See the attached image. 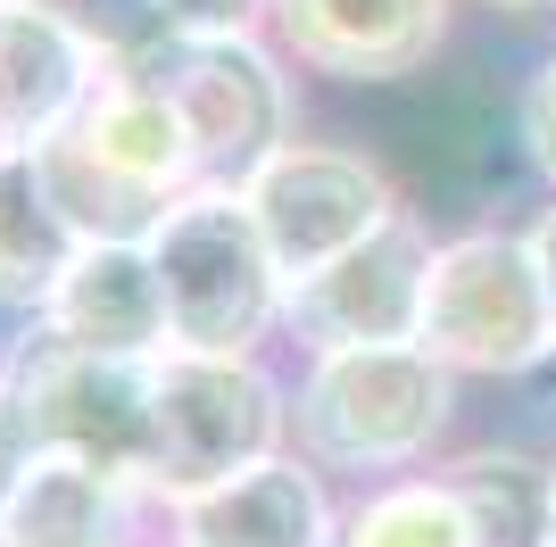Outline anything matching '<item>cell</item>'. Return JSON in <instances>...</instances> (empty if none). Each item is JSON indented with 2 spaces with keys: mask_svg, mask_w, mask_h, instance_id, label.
I'll use <instances>...</instances> for the list:
<instances>
[{
  "mask_svg": "<svg viewBox=\"0 0 556 547\" xmlns=\"http://www.w3.org/2000/svg\"><path fill=\"white\" fill-rule=\"evenodd\" d=\"M465 9H490V17H515V25H532V17H556V0H465Z\"/></svg>",
  "mask_w": 556,
  "mask_h": 547,
  "instance_id": "24",
  "label": "cell"
},
{
  "mask_svg": "<svg viewBox=\"0 0 556 547\" xmlns=\"http://www.w3.org/2000/svg\"><path fill=\"white\" fill-rule=\"evenodd\" d=\"M465 382L432 348H307L291 357V448L341 489L441 465Z\"/></svg>",
  "mask_w": 556,
  "mask_h": 547,
  "instance_id": "1",
  "label": "cell"
},
{
  "mask_svg": "<svg viewBox=\"0 0 556 547\" xmlns=\"http://www.w3.org/2000/svg\"><path fill=\"white\" fill-rule=\"evenodd\" d=\"M548 473H556V448H548Z\"/></svg>",
  "mask_w": 556,
  "mask_h": 547,
  "instance_id": "25",
  "label": "cell"
},
{
  "mask_svg": "<svg viewBox=\"0 0 556 547\" xmlns=\"http://www.w3.org/2000/svg\"><path fill=\"white\" fill-rule=\"evenodd\" d=\"M9 547H141L159 539V498L141 481L84 465V456H34L17 498L0 506Z\"/></svg>",
  "mask_w": 556,
  "mask_h": 547,
  "instance_id": "12",
  "label": "cell"
},
{
  "mask_svg": "<svg viewBox=\"0 0 556 547\" xmlns=\"http://www.w3.org/2000/svg\"><path fill=\"white\" fill-rule=\"evenodd\" d=\"M141 547H159V539H141Z\"/></svg>",
  "mask_w": 556,
  "mask_h": 547,
  "instance_id": "27",
  "label": "cell"
},
{
  "mask_svg": "<svg viewBox=\"0 0 556 547\" xmlns=\"http://www.w3.org/2000/svg\"><path fill=\"white\" fill-rule=\"evenodd\" d=\"M159 547H166V539H159Z\"/></svg>",
  "mask_w": 556,
  "mask_h": 547,
  "instance_id": "28",
  "label": "cell"
},
{
  "mask_svg": "<svg viewBox=\"0 0 556 547\" xmlns=\"http://www.w3.org/2000/svg\"><path fill=\"white\" fill-rule=\"evenodd\" d=\"M166 547H332L341 539V481L316 473L300 448L241 465V473L184 489L159 506Z\"/></svg>",
  "mask_w": 556,
  "mask_h": 547,
  "instance_id": "10",
  "label": "cell"
},
{
  "mask_svg": "<svg viewBox=\"0 0 556 547\" xmlns=\"http://www.w3.org/2000/svg\"><path fill=\"white\" fill-rule=\"evenodd\" d=\"M416 348H432L457 382H523V373H548L556 365V307H548V282H540L532 232L490 225V216L441 232Z\"/></svg>",
  "mask_w": 556,
  "mask_h": 547,
  "instance_id": "3",
  "label": "cell"
},
{
  "mask_svg": "<svg viewBox=\"0 0 556 547\" xmlns=\"http://www.w3.org/2000/svg\"><path fill=\"white\" fill-rule=\"evenodd\" d=\"M515 141H523V166L556 191V50L515 91Z\"/></svg>",
  "mask_w": 556,
  "mask_h": 547,
  "instance_id": "20",
  "label": "cell"
},
{
  "mask_svg": "<svg viewBox=\"0 0 556 547\" xmlns=\"http://www.w3.org/2000/svg\"><path fill=\"white\" fill-rule=\"evenodd\" d=\"M241 200H250L282 274H316L325 257L357 250L374 225H391L407 207V191L382 166V150L341 141V133H300L241 182Z\"/></svg>",
  "mask_w": 556,
  "mask_h": 547,
  "instance_id": "8",
  "label": "cell"
},
{
  "mask_svg": "<svg viewBox=\"0 0 556 547\" xmlns=\"http://www.w3.org/2000/svg\"><path fill=\"white\" fill-rule=\"evenodd\" d=\"M34 323H50L75 348H100V357H159L166 291H159V266H150V241H84Z\"/></svg>",
  "mask_w": 556,
  "mask_h": 547,
  "instance_id": "13",
  "label": "cell"
},
{
  "mask_svg": "<svg viewBox=\"0 0 556 547\" xmlns=\"http://www.w3.org/2000/svg\"><path fill=\"white\" fill-rule=\"evenodd\" d=\"M109 59V67H159V50L175 42L159 17V0H42Z\"/></svg>",
  "mask_w": 556,
  "mask_h": 547,
  "instance_id": "19",
  "label": "cell"
},
{
  "mask_svg": "<svg viewBox=\"0 0 556 547\" xmlns=\"http://www.w3.org/2000/svg\"><path fill=\"white\" fill-rule=\"evenodd\" d=\"M332 547H482V539L465 523L457 489L424 465V473H391V481L349 489L341 498V539Z\"/></svg>",
  "mask_w": 556,
  "mask_h": 547,
  "instance_id": "17",
  "label": "cell"
},
{
  "mask_svg": "<svg viewBox=\"0 0 556 547\" xmlns=\"http://www.w3.org/2000/svg\"><path fill=\"white\" fill-rule=\"evenodd\" d=\"M548 547H556V539H548Z\"/></svg>",
  "mask_w": 556,
  "mask_h": 547,
  "instance_id": "29",
  "label": "cell"
},
{
  "mask_svg": "<svg viewBox=\"0 0 556 547\" xmlns=\"http://www.w3.org/2000/svg\"><path fill=\"white\" fill-rule=\"evenodd\" d=\"M175 42H216V34H266L275 0H159Z\"/></svg>",
  "mask_w": 556,
  "mask_h": 547,
  "instance_id": "21",
  "label": "cell"
},
{
  "mask_svg": "<svg viewBox=\"0 0 556 547\" xmlns=\"http://www.w3.org/2000/svg\"><path fill=\"white\" fill-rule=\"evenodd\" d=\"M34 456H42V432H34L25 398L9 390V373H0V506L17 498V481L34 473Z\"/></svg>",
  "mask_w": 556,
  "mask_h": 547,
  "instance_id": "22",
  "label": "cell"
},
{
  "mask_svg": "<svg viewBox=\"0 0 556 547\" xmlns=\"http://www.w3.org/2000/svg\"><path fill=\"white\" fill-rule=\"evenodd\" d=\"M0 547H9V531H0Z\"/></svg>",
  "mask_w": 556,
  "mask_h": 547,
  "instance_id": "26",
  "label": "cell"
},
{
  "mask_svg": "<svg viewBox=\"0 0 556 547\" xmlns=\"http://www.w3.org/2000/svg\"><path fill=\"white\" fill-rule=\"evenodd\" d=\"M0 373L25 398L50 456H84V465H109L150 489V448H159L150 357H100V348L59 341L50 323H9Z\"/></svg>",
  "mask_w": 556,
  "mask_h": 547,
  "instance_id": "6",
  "label": "cell"
},
{
  "mask_svg": "<svg viewBox=\"0 0 556 547\" xmlns=\"http://www.w3.org/2000/svg\"><path fill=\"white\" fill-rule=\"evenodd\" d=\"M109 59L42 0H0V150H42L100 91Z\"/></svg>",
  "mask_w": 556,
  "mask_h": 547,
  "instance_id": "11",
  "label": "cell"
},
{
  "mask_svg": "<svg viewBox=\"0 0 556 547\" xmlns=\"http://www.w3.org/2000/svg\"><path fill=\"white\" fill-rule=\"evenodd\" d=\"M523 232H532L540 282H548V307H556V191H548V207H540V216H532V225H523Z\"/></svg>",
  "mask_w": 556,
  "mask_h": 547,
  "instance_id": "23",
  "label": "cell"
},
{
  "mask_svg": "<svg viewBox=\"0 0 556 547\" xmlns=\"http://www.w3.org/2000/svg\"><path fill=\"white\" fill-rule=\"evenodd\" d=\"M432 473L457 489L482 547H548L556 539V473L540 448H523V440H465Z\"/></svg>",
  "mask_w": 556,
  "mask_h": 547,
  "instance_id": "15",
  "label": "cell"
},
{
  "mask_svg": "<svg viewBox=\"0 0 556 547\" xmlns=\"http://www.w3.org/2000/svg\"><path fill=\"white\" fill-rule=\"evenodd\" d=\"M184 116L200 182H250L282 141L307 125V75L282 59L275 34H216V42H166L150 67Z\"/></svg>",
  "mask_w": 556,
  "mask_h": 547,
  "instance_id": "5",
  "label": "cell"
},
{
  "mask_svg": "<svg viewBox=\"0 0 556 547\" xmlns=\"http://www.w3.org/2000/svg\"><path fill=\"white\" fill-rule=\"evenodd\" d=\"M150 498H184L208 481L266 465L291 448V365L282 357H200V348H159L150 357Z\"/></svg>",
  "mask_w": 556,
  "mask_h": 547,
  "instance_id": "4",
  "label": "cell"
},
{
  "mask_svg": "<svg viewBox=\"0 0 556 547\" xmlns=\"http://www.w3.org/2000/svg\"><path fill=\"white\" fill-rule=\"evenodd\" d=\"M84 250L59 200L42 191L34 150H0V323H34L59 291L67 257Z\"/></svg>",
  "mask_w": 556,
  "mask_h": 547,
  "instance_id": "16",
  "label": "cell"
},
{
  "mask_svg": "<svg viewBox=\"0 0 556 547\" xmlns=\"http://www.w3.org/2000/svg\"><path fill=\"white\" fill-rule=\"evenodd\" d=\"M457 0H275L282 59L307 84L332 91H391L432 75V59L448 50Z\"/></svg>",
  "mask_w": 556,
  "mask_h": 547,
  "instance_id": "9",
  "label": "cell"
},
{
  "mask_svg": "<svg viewBox=\"0 0 556 547\" xmlns=\"http://www.w3.org/2000/svg\"><path fill=\"white\" fill-rule=\"evenodd\" d=\"M67 141L84 158H100L109 175H125L150 200H184L200 182V150H191L184 116L166 100V84L150 67H109L100 91L84 100V116L67 125Z\"/></svg>",
  "mask_w": 556,
  "mask_h": 547,
  "instance_id": "14",
  "label": "cell"
},
{
  "mask_svg": "<svg viewBox=\"0 0 556 547\" xmlns=\"http://www.w3.org/2000/svg\"><path fill=\"white\" fill-rule=\"evenodd\" d=\"M432 257H441V225L407 200L357 250L325 257L316 274H291L282 348L307 357V348H399V341H416L424 291H432Z\"/></svg>",
  "mask_w": 556,
  "mask_h": 547,
  "instance_id": "7",
  "label": "cell"
},
{
  "mask_svg": "<svg viewBox=\"0 0 556 547\" xmlns=\"http://www.w3.org/2000/svg\"><path fill=\"white\" fill-rule=\"evenodd\" d=\"M150 266L166 291V348L200 357H275L291 274L275 266L241 182H191L150 232Z\"/></svg>",
  "mask_w": 556,
  "mask_h": 547,
  "instance_id": "2",
  "label": "cell"
},
{
  "mask_svg": "<svg viewBox=\"0 0 556 547\" xmlns=\"http://www.w3.org/2000/svg\"><path fill=\"white\" fill-rule=\"evenodd\" d=\"M34 166H42V191L59 200V216L75 225V241H150V232H159V216L175 207V200L134 191V182L109 175L100 158H84L67 133H50L42 150H34Z\"/></svg>",
  "mask_w": 556,
  "mask_h": 547,
  "instance_id": "18",
  "label": "cell"
}]
</instances>
